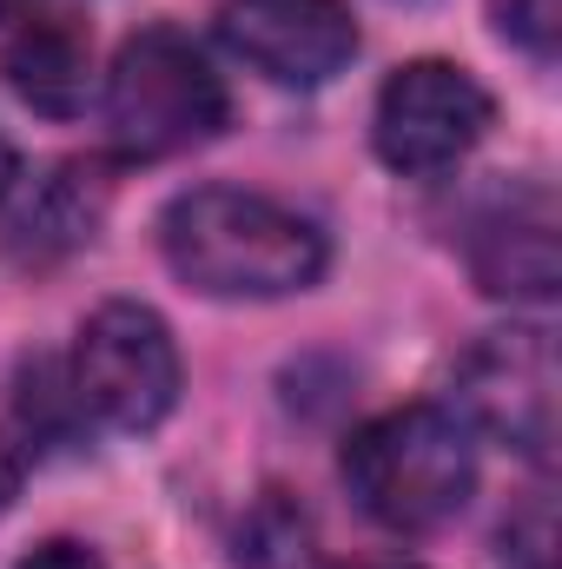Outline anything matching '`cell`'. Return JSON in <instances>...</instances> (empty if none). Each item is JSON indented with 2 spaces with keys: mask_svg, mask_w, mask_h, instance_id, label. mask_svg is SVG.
Returning <instances> with one entry per match:
<instances>
[{
  "mask_svg": "<svg viewBox=\"0 0 562 569\" xmlns=\"http://www.w3.org/2000/svg\"><path fill=\"white\" fill-rule=\"evenodd\" d=\"M159 252L205 298H291L331 266L324 226L245 186H192L159 212Z\"/></svg>",
  "mask_w": 562,
  "mask_h": 569,
  "instance_id": "6da1fadb",
  "label": "cell"
},
{
  "mask_svg": "<svg viewBox=\"0 0 562 569\" xmlns=\"http://www.w3.org/2000/svg\"><path fill=\"white\" fill-rule=\"evenodd\" d=\"M338 470L378 530L430 537L476 490V437L450 418V405H404L351 430Z\"/></svg>",
  "mask_w": 562,
  "mask_h": 569,
  "instance_id": "7a4b0ae2",
  "label": "cell"
},
{
  "mask_svg": "<svg viewBox=\"0 0 562 569\" xmlns=\"http://www.w3.org/2000/svg\"><path fill=\"white\" fill-rule=\"evenodd\" d=\"M100 113H107L113 152L133 159V166H152V159H179L192 146L219 140L232 100H225V80L212 73L205 47L192 33H179V27H140L113 53Z\"/></svg>",
  "mask_w": 562,
  "mask_h": 569,
  "instance_id": "3957f363",
  "label": "cell"
},
{
  "mask_svg": "<svg viewBox=\"0 0 562 569\" xmlns=\"http://www.w3.org/2000/svg\"><path fill=\"white\" fill-rule=\"evenodd\" d=\"M73 398L93 425L107 430H152L179 405V345L165 318L140 298H107L67 358Z\"/></svg>",
  "mask_w": 562,
  "mask_h": 569,
  "instance_id": "277c9868",
  "label": "cell"
},
{
  "mask_svg": "<svg viewBox=\"0 0 562 569\" xmlns=\"http://www.w3.org/2000/svg\"><path fill=\"white\" fill-rule=\"evenodd\" d=\"M450 418L470 437H496L523 457L556 443V345L543 325L483 331L450 371Z\"/></svg>",
  "mask_w": 562,
  "mask_h": 569,
  "instance_id": "5b68a950",
  "label": "cell"
},
{
  "mask_svg": "<svg viewBox=\"0 0 562 569\" xmlns=\"http://www.w3.org/2000/svg\"><path fill=\"white\" fill-rule=\"evenodd\" d=\"M490 127V93L456 60H404L378 87L371 146L391 172H443Z\"/></svg>",
  "mask_w": 562,
  "mask_h": 569,
  "instance_id": "8992f818",
  "label": "cell"
},
{
  "mask_svg": "<svg viewBox=\"0 0 562 569\" xmlns=\"http://www.w3.org/2000/svg\"><path fill=\"white\" fill-rule=\"evenodd\" d=\"M219 40L272 87H324L358 53V20L344 0H225Z\"/></svg>",
  "mask_w": 562,
  "mask_h": 569,
  "instance_id": "52a82bcc",
  "label": "cell"
},
{
  "mask_svg": "<svg viewBox=\"0 0 562 569\" xmlns=\"http://www.w3.org/2000/svg\"><path fill=\"white\" fill-rule=\"evenodd\" d=\"M0 67L13 80V93L47 120H73L93 93L87 27L40 0H0Z\"/></svg>",
  "mask_w": 562,
  "mask_h": 569,
  "instance_id": "ba28073f",
  "label": "cell"
},
{
  "mask_svg": "<svg viewBox=\"0 0 562 569\" xmlns=\"http://www.w3.org/2000/svg\"><path fill=\"white\" fill-rule=\"evenodd\" d=\"M470 272L490 298H516V305H543L562 284V252H556V212L543 192L510 199L503 212H490L470 239Z\"/></svg>",
  "mask_w": 562,
  "mask_h": 569,
  "instance_id": "9c48e42d",
  "label": "cell"
},
{
  "mask_svg": "<svg viewBox=\"0 0 562 569\" xmlns=\"http://www.w3.org/2000/svg\"><path fill=\"white\" fill-rule=\"evenodd\" d=\"M100 212H107V179L93 166H53L47 179H33L27 206L13 212L7 246H13V259L47 266V259H60L73 246H87L93 226H100Z\"/></svg>",
  "mask_w": 562,
  "mask_h": 569,
  "instance_id": "30bf717a",
  "label": "cell"
},
{
  "mask_svg": "<svg viewBox=\"0 0 562 569\" xmlns=\"http://www.w3.org/2000/svg\"><path fill=\"white\" fill-rule=\"evenodd\" d=\"M73 425H87V411L73 398V378L53 358H27L20 365V430H27V450L60 443Z\"/></svg>",
  "mask_w": 562,
  "mask_h": 569,
  "instance_id": "8fae6325",
  "label": "cell"
},
{
  "mask_svg": "<svg viewBox=\"0 0 562 569\" xmlns=\"http://www.w3.org/2000/svg\"><path fill=\"white\" fill-rule=\"evenodd\" d=\"M304 543H311V523L279 503V497H265L252 517H245V530H239V563L252 569H291L304 557Z\"/></svg>",
  "mask_w": 562,
  "mask_h": 569,
  "instance_id": "7c38bea8",
  "label": "cell"
},
{
  "mask_svg": "<svg viewBox=\"0 0 562 569\" xmlns=\"http://www.w3.org/2000/svg\"><path fill=\"white\" fill-rule=\"evenodd\" d=\"M556 20H562L556 0H496V33L516 40V47L536 53V60L556 53Z\"/></svg>",
  "mask_w": 562,
  "mask_h": 569,
  "instance_id": "4fadbf2b",
  "label": "cell"
},
{
  "mask_svg": "<svg viewBox=\"0 0 562 569\" xmlns=\"http://www.w3.org/2000/svg\"><path fill=\"white\" fill-rule=\"evenodd\" d=\"M13 569H100V557L87 543H73V537H47L40 550H27Z\"/></svg>",
  "mask_w": 562,
  "mask_h": 569,
  "instance_id": "5bb4252c",
  "label": "cell"
},
{
  "mask_svg": "<svg viewBox=\"0 0 562 569\" xmlns=\"http://www.w3.org/2000/svg\"><path fill=\"white\" fill-rule=\"evenodd\" d=\"M27 437H13V430H0V510L20 497V483H27Z\"/></svg>",
  "mask_w": 562,
  "mask_h": 569,
  "instance_id": "9a60e30c",
  "label": "cell"
},
{
  "mask_svg": "<svg viewBox=\"0 0 562 569\" xmlns=\"http://www.w3.org/2000/svg\"><path fill=\"white\" fill-rule=\"evenodd\" d=\"M13 179H20V159H13V146L0 140V199L13 192Z\"/></svg>",
  "mask_w": 562,
  "mask_h": 569,
  "instance_id": "2e32d148",
  "label": "cell"
},
{
  "mask_svg": "<svg viewBox=\"0 0 562 569\" xmlns=\"http://www.w3.org/2000/svg\"><path fill=\"white\" fill-rule=\"evenodd\" d=\"M331 569H418V563H404V557H351V563H331Z\"/></svg>",
  "mask_w": 562,
  "mask_h": 569,
  "instance_id": "e0dca14e",
  "label": "cell"
}]
</instances>
